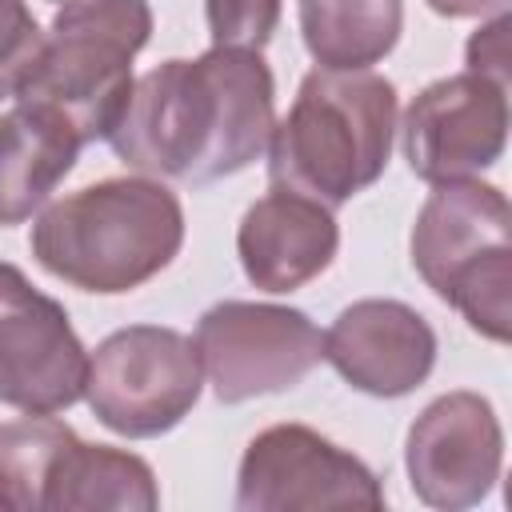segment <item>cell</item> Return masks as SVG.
Listing matches in <instances>:
<instances>
[{
    "mask_svg": "<svg viewBox=\"0 0 512 512\" xmlns=\"http://www.w3.org/2000/svg\"><path fill=\"white\" fill-rule=\"evenodd\" d=\"M192 344L220 404L288 392L324 360V332L300 308L252 300L212 304Z\"/></svg>",
    "mask_w": 512,
    "mask_h": 512,
    "instance_id": "8992f818",
    "label": "cell"
},
{
    "mask_svg": "<svg viewBox=\"0 0 512 512\" xmlns=\"http://www.w3.org/2000/svg\"><path fill=\"white\" fill-rule=\"evenodd\" d=\"M148 36V0H72L44 32V48L16 100L52 108L80 144L108 140L136 84L132 56Z\"/></svg>",
    "mask_w": 512,
    "mask_h": 512,
    "instance_id": "277c9868",
    "label": "cell"
},
{
    "mask_svg": "<svg viewBox=\"0 0 512 512\" xmlns=\"http://www.w3.org/2000/svg\"><path fill=\"white\" fill-rule=\"evenodd\" d=\"M508 32H512V16L508 12H500L484 28H476L472 40H468V48H464L468 72H480V76H492V80L508 84V60H512Z\"/></svg>",
    "mask_w": 512,
    "mask_h": 512,
    "instance_id": "ffe728a7",
    "label": "cell"
},
{
    "mask_svg": "<svg viewBox=\"0 0 512 512\" xmlns=\"http://www.w3.org/2000/svg\"><path fill=\"white\" fill-rule=\"evenodd\" d=\"M52 4H72V0H52Z\"/></svg>",
    "mask_w": 512,
    "mask_h": 512,
    "instance_id": "7402d4cb",
    "label": "cell"
},
{
    "mask_svg": "<svg viewBox=\"0 0 512 512\" xmlns=\"http://www.w3.org/2000/svg\"><path fill=\"white\" fill-rule=\"evenodd\" d=\"M160 504L152 468L124 448L84 444L80 436L56 460V472L44 492V508L52 512H92V508H128L152 512Z\"/></svg>",
    "mask_w": 512,
    "mask_h": 512,
    "instance_id": "9a60e30c",
    "label": "cell"
},
{
    "mask_svg": "<svg viewBox=\"0 0 512 512\" xmlns=\"http://www.w3.org/2000/svg\"><path fill=\"white\" fill-rule=\"evenodd\" d=\"M436 16L448 20H468V16H500L508 12V0H424Z\"/></svg>",
    "mask_w": 512,
    "mask_h": 512,
    "instance_id": "44dd1931",
    "label": "cell"
},
{
    "mask_svg": "<svg viewBox=\"0 0 512 512\" xmlns=\"http://www.w3.org/2000/svg\"><path fill=\"white\" fill-rule=\"evenodd\" d=\"M204 16L212 48L260 52L280 24V0H204Z\"/></svg>",
    "mask_w": 512,
    "mask_h": 512,
    "instance_id": "ac0fdd59",
    "label": "cell"
},
{
    "mask_svg": "<svg viewBox=\"0 0 512 512\" xmlns=\"http://www.w3.org/2000/svg\"><path fill=\"white\" fill-rule=\"evenodd\" d=\"M336 248H340V228L332 208L276 184L244 212L236 228V252L244 276L260 292H276V296L316 280L332 264Z\"/></svg>",
    "mask_w": 512,
    "mask_h": 512,
    "instance_id": "4fadbf2b",
    "label": "cell"
},
{
    "mask_svg": "<svg viewBox=\"0 0 512 512\" xmlns=\"http://www.w3.org/2000/svg\"><path fill=\"white\" fill-rule=\"evenodd\" d=\"M396 136V88L372 68H312L288 116L268 140V176L276 188L348 204L388 168Z\"/></svg>",
    "mask_w": 512,
    "mask_h": 512,
    "instance_id": "3957f363",
    "label": "cell"
},
{
    "mask_svg": "<svg viewBox=\"0 0 512 512\" xmlns=\"http://www.w3.org/2000/svg\"><path fill=\"white\" fill-rule=\"evenodd\" d=\"M412 492L428 508L460 512L480 504L500 480L504 432L496 408L480 392L436 396L408 428L404 448Z\"/></svg>",
    "mask_w": 512,
    "mask_h": 512,
    "instance_id": "30bf717a",
    "label": "cell"
},
{
    "mask_svg": "<svg viewBox=\"0 0 512 512\" xmlns=\"http://www.w3.org/2000/svg\"><path fill=\"white\" fill-rule=\"evenodd\" d=\"M184 244V208L176 192L152 176L96 180L32 224V256L56 280L120 296L164 272Z\"/></svg>",
    "mask_w": 512,
    "mask_h": 512,
    "instance_id": "7a4b0ae2",
    "label": "cell"
},
{
    "mask_svg": "<svg viewBox=\"0 0 512 512\" xmlns=\"http://www.w3.org/2000/svg\"><path fill=\"white\" fill-rule=\"evenodd\" d=\"M44 48V32L24 0H0V100L16 96L28 80L36 56Z\"/></svg>",
    "mask_w": 512,
    "mask_h": 512,
    "instance_id": "d6986e66",
    "label": "cell"
},
{
    "mask_svg": "<svg viewBox=\"0 0 512 512\" xmlns=\"http://www.w3.org/2000/svg\"><path fill=\"white\" fill-rule=\"evenodd\" d=\"M276 84L260 52L208 48L196 60H164L132 84L112 128V152L156 180L212 184L268 152Z\"/></svg>",
    "mask_w": 512,
    "mask_h": 512,
    "instance_id": "6da1fadb",
    "label": "cell"
},
{
    "mask_svg": "<svg viewBox=\"0 0 512 512\" xmlns=\"http://www.w3.org/2000/svg\"><path fill=\"white\" fill-rule=\"evenodd\" d=\"M508 232L512 208L500 188L480 180L432 184V196L412 224V268L440 300H448L472 268L512 252Z\"/></svg>",
    "mask_w": 512,
    "mask_h": 512,
    "instance_id": "7c38bea8",
    "label": "cell"
},
{
    "mask_svg": "<svg viewBox=\"0 0 512 512\" xmlns=\"http://www.w3.org/2000/svg\"><path fill=\"white\" fill-rule=\"evenodd\" d=\"M80 136L52 108L16 100L0 116V228L24 224L76 168Z\"/></svg>",
    "mask_w": 512,
    "mask_h": 512,
    "instance_id": "5bb4252c",
    "label": "cell"
},
{
    "mask_svg": "<svg viewBox=\"0 0 512 512\" xmlns=\"http://www.w3.org/2000/svg\"><path fill=\"white\" fill-rule=\"evenodd\" d=\"M400 0H300V36L320 68H368L400 40Z\"/></svg>",
    "mask_w": 512,
    "mask_h": 512,
    "instance_id": "2e32d148",
    "label": "cell"
},
{
    "mask_svg": "<svg viewBox=\"0 0 512 512\" xmlns=\"http://www.w3.org/2000/svg\"><path fill=\"white\" fill-rule=\"evenodd\" d=\"M508 84L456 72L428 84L404 112V160L428 184L476 180L504 156Z\"/></svg>",
    "mask_w": 512,
    "mask_h": 512,
    "instance_id": "9c48e42d",
    "label": "cell"
},
{
    "mask_svg": "<svg viewBox=\"0 0 512 512\" xmlns=\"http://www.w3.org/2000/svg\"><path fill=\"white\" fill-rule=\"evenodd\" d=\"M236 508L244 512H316V508H384L376 472L304 424L256 432L240 456Z\"/></svg>",
    "mask_w": 512,
    "mask_h": 512,
    "instance_id": "52a82bcc",
    "label": "cell"
},
{
    "mask_svg": "<svg viewBox=\"0 0 512 512\" xmlns=\"http://www.w3.org/2000/svg\"><path fill=\"white\" fill-rule=\"evenodd\" d=\"M204 368L196 344L160 324H132L88 356L84 396L104 428L128 440L172 432L200 400Z\"/></svg>",
    "mask_w": 512,
    "mask_h": 512,
    "instance_id": "5b68a950",
    "label": "cell"
},
{
    "mask_svg": "<svg viewBox=\"0 0 512 512\" xmlns=\"http://www.w3.org/2000/svg\"><path fill=\"white\" fill-rule=\"evenodd\" d=\"M324 360L364 396L396 400L416 392L436 364L432 324L400 300H356L324 332Z\"/></svg>",
    "mask_w": 512,
    "mask_h": 512,
    "instance_id": "8fae6325",
    "label": "cell"
},
{
    "mask_svg": "<svg viewBox=\"0 0 512 512\" xmlns=\"http://www.w3.org/2000/svg\"><path fill=\"white\" fill-rule=\"evenodd\" d=\"M72 440L76 432L56 416L28 412L24 420L0 424V508L12 512L44 508V492L56 472V460Z\"/></svg>",
    "mask_w": 512,
    "mask_h": 512,
    "instance_id": "e0dca14e",
    "label": "cell"
},
{
    "mask_svg": "<svg viewBox=\"0 0 512 512\" xmlns=\"http://www.w3.org/2000/svg\"><path fill=\"white\" fill-rule=\"evenodd\" d=\"M88 352L64 304L0 260V404L56 416L84 396Z\"/></svg>",
    "mask_w": 512,
    "mask_h": 512,
    "instance_id": "ba28073f",
    "label": "cell"
}]
</instances>
